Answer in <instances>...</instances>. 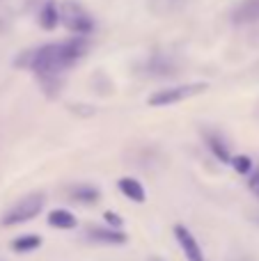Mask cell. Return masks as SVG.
Returning a JSON list of instances; mask_svg holds the SVG:
<instances>
[{
  "instance_id": "obj_1",
  "label": "cell",
  "mask_w": 259,
  "mask_h": 261,
  "mask_svg": "<svg viewBox=\"0 0 259 261\" xmlns=\"http://www.w3.org/2000/svg\"><path fill=\"white\" fill-rule=\"evenodd\" d=\"M85 53H87V39L83 35H78L73 39L44 44L39 48L30 50V53H25L18 60V67H28L44 81H53L62 71H67L69 67H73Z\"/></svg>"
},
{
  "instance_id": "obj_2",
  "label": "cell",
  "mask_w": 259,
  "mask_h": 261,
  "mask_svg": "<svg viewBox=\"0 0 259 261\" xmlns=\"http://www.w3.org/2000/svg\"><path fill=\"white\" fill-rule=\"evenodd\" d=\"M44 204H46V195L44 193H30V195H25L21 202H16L14 206H9L7 211L3 213V218H0V225H5V227L25 225V222H30L32 218L39 216V211L44 208Z\"/></svg>"
},
{
  "instance_id": "obj_3",
  "label": "cell",
  "mask_w": 259,
  "mask_h": 261,
  "mask_svg": "<svg viewBox=\"0 0 259 261\" xmlns=\"http://www.w3.org/2000/svg\"><path fill=\"white\" fill-rule=\"evenodd\" d=\"M206 83H186V85H174V87H165V90H159L147 99V103L154 106V108H161V106H174L182 103V101L191 99V96H197L202 92H206Z\"/></svg>"
},
{
  "instance_id": "obj_4",
  "label": "cell",
  "mask_w": 259,
  "mask_h": 261,
  "mask_svg": "<svg viewBox=\"0 0 259 261\" xmlns=\"http://www.w3.org/2000/svg\"><path fill=\"white\" fill-rule=\"evenodd\" d=\"M58 21L62 23L64 28H69L76 35H90L94 30V21L92 16L76 3H62L58 7Z\"/></svg>"
},
{
  "instance_id": "obj_5",
  "label": "cell",
  "mask_w": 259,
  "mask_h": 261,
  "mask_svg": "<svg viewBox=\"0 0 259 261\" xmlns=\"http://www.w3.org/2000/svg\"><path fill=\"white\" fill-rule=\"evenodd\" d=\"M174 239L179 241V245H182L184 254H186L188 261H204V252H202L200 243H197V239L191 234V229L184 225H174Z\"/></svg>"
},
{
  "instance_id": "obj_6",
  "label": "cell",
  "mask_w": 259,
  "mask_h": 261,
  "mask_svg": "<svg viewBox=\"0 0 259 261\" xmlns=\"http://www.w3.org/2000/svg\"><path fill=\"white\" fill-rule=\"evenodd\" d=\"M87 239L96 241V243H106V245H124L126 243V234L117 227H90L87 229Z\"/></svg>"
},
{
  "instance_id": "obj_7",
  "label": "cell",
  "mask_w": 259,
  "mask_h": 261,
  "mask_svg": "<svg viewBox=\"0 0 259 261\" xmlns=\"http://www.w3.org/2000/svg\"><path fill=\"white\" fill-rule=\"evenodd\" d=\"M232 21L237 25H248V23L259 21V0H241L232 14Z\"/></svg>"
},
{
  "instance_id": "obj_8",
  "label": "cell",
  "mask_w": 259,
  "mask_h": 261,
  "mask_svg": "<svg viewBox=\"0 0 259 261\" xmlns=\"http://www.w3.org/2000/svg\"><path fill=\"white\" fill-rule=\"evenodd\" d=\"M69 197L73 199V202L78 204H96L101 199V193L96 186H87V184H81V186H73L71 190H69Z\"/></svg>"
},
{
  "instance_id": "obj_9",
  "label": "cell",
  "mask_w": 259,
  "mask_h": 261,
  "mask_svg": "<svg viewBox=\"0 0 259 261\" xmlns=\"http://www.w3.org/2000/svg\"><path fill=\"white\" fill-rule=\"evenodd\" d=\"M119 190H122V195L124 197H128L131 202H138V204H142L147 199V193H145V188H142V184L138 179H131V176H124V179H119Z\"/></svg>"
},
{
  "instance_id": "obj_10",
  "label": "cell",
  "mask_w": 259,
  "mask_h": 261,
  "mask_svg": "<svg viewBox=\"0 0 259 261\" xmlns=\"http://www.w3.org/2000/svg\"><path fill=\"white\" fill-rule=\"evenodd\" d=\"M48 225L50 227H58V229H73L76 227V216L67 208H55V211L48 213Z\"/></svg>"
},
{
  "instance_id": "obj_11",
  "label": "cell",
  "mask_w": 259,
  "mask_h": 261,
  "mask_svg": "<svg viewBox=\"0 0 259 261\" xmlns=\"http://www.w3.org/2000/svg\"><path fill=\"white\" fill-rule=\"evenodd\" d=\"M186 3L188 0H149V7L156 16H170V14H177Z\"/></svg>"
},
{
  "instance_id": "obj_12",
  "label": "cell",
  "mask_w": 259,
  "mask_h": 261,
  "mask_svg": "<svg viewBox=\"0 0 259 261\" xmlns=\"http://www.w3.org/2000/svg\"><path fill=\"white\" fill-rule=\"evenodd\" d=\"M39 245H41V236H37V234H23L12 241L14 252H32V250H37Z\"/></svg>"
},
{
  "instance_id": "obj_13",
  "label": "cell",
  "mask_w": 259,
  "mask_h": 261,
  "mask_svg": "<svg viewBox=\"0 0 259 261\" xmlns=\"http://www.w3.org/2000/svg\"><path fill=\"white\" fill-rule=\"evenodd\" d=\"M206 144H209V149H211V151H214V156L218 158V161L229 163V158H232V153H229L227 144L223 142V138H220V135L209 133V135H206Z\"/></svg>"
},
{
  "instance_id": "obj_14",
  "label": "cell",
  "mask_w": 259,
  "mask_h": 261,
  "mask_svg": "<svg viewBox=\"0 0 259 261\" xmlns=\"http://www.w3.org/2000/svg\"><path fill=\"white\" fill-rule=\"evenodd\" d=\"M149 71L154 73V76H172L174 67H172V62H170L168 58H154L149 62Z\"/></svg>"
},
{
  "instance_id": "obj_15",
  "label": "cell",
  "mask_w": 259,
  "mask_h": 261,
  "mask_svg": "<svg viewBox=\"0 0 259 261\" xmlns=\"http://www.w3.org/2000/svg\"><path fill=\"white\" fill-rule=\"evenodd\" d=\"M39 21H41V25H44L46 30H53V28L58 25V7H55L53 3H48L39 12Z\"/></svg>"
},
{
  "instance_id": "obj_16",
  "label": "cell",
  "mask_w": 259,
  "mask_h": 261,
  "mask_svg": "<svg viewBox=\"0 0 259 261\" xmlns=\"http://www.w3.org/2000/svg\"><path fill=\"white\" fill-rule=\"evenodd\" d=\"M229 165H232L239 174H250V172H252L250 156H232V158H229Z\"/></svg>"
},
{
  "instance_id": "obj_17",
  "label": "cell",
  "mask_w": 259,
  "mask_h": 261,
  "mask_svg": "<svg viewBox=\"0 0 259 261\" xmlns=\"http://www.w3.org/2000/svg\"><path fill=\"white\" fill-rule=\"evenodd\" d=\"M103 220L108 222L110 227H117V229H122V227H124V220L117 216V213H110V211H106V213H103Z\"/></svg>"
},
{
  "instance_id": "obj_18",
  "label": "cell",
  "mask_w": 259,
  "mask_h": 261,
  "mask_svg": "<svg viewBox=\"0 0 259 261\" xmlns=\"http://www.w3.org/2000/svg\"><path fill=\"white\" fill-rule=\"evenodd\" d=\"M250 188L259 195V170L257 172H250Z\"/></svg>"
}]
</instances>
